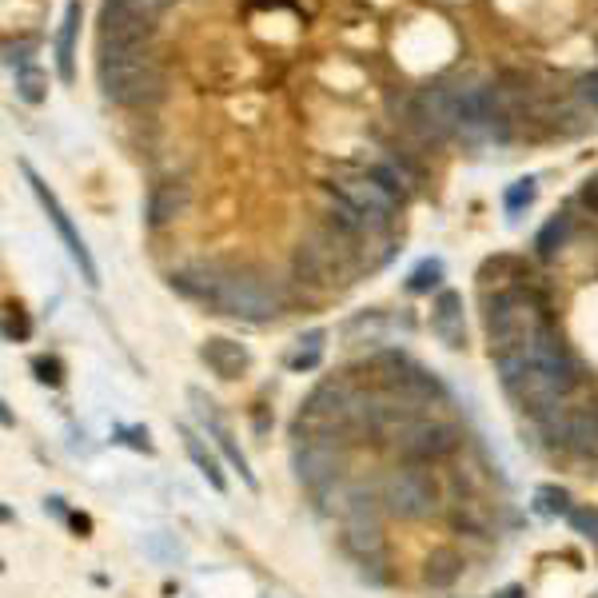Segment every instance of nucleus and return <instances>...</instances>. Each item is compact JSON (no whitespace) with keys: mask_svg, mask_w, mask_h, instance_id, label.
Instances as JSON below:
<instances>
[{"mask_svg":"<svg viewBox=\"0 0 598 598\" xmlns=\"http://www.w3.org/2000/svg\"><path fill=\"white\" fill-rule=\"evenodd\" d=\"M495 367L503 375V387L535 415H547L555 411V403L579 383V371H575V359L567 355V347L559 343L555 327L535 339L531 347L515 351V355H495Z\"/></svg>","mask_w":598,"mask_h":598,"instance_id":"1","label":"nucleus"},{"mask_svg":"<svg viewBox=\"0 0 598 598\" xmlns=\"http://www.w3.org/2000/svg\"><path fill=\"white\" fill-rule=\"evenodd\" d=\"M96 84H100L104 100L124 104V108H140L164 92V72L156 64V56L148 52V44L104 48V52H96Z\"/></svg>","mask_w":598,"mask_h":598,"instance_id":"2","label":"nucleus"},{"mask_svg":"<svg viewBox=\"0 0 598 598\" xmlns=\"http://www.w3.org/2000/svg\"><path fill=\"white\" fill-rule=\"evenodd\" d=\"M487 331H491L495 355H515L551 331L547 303L531 288H507L495 296L491 311H487Z\"/></svg>","mask_w":598,"mask_h":598,"instance_id":"3","label":"nucleus"},{"mask_svg":"<svg viewBox=\"0 0 598 598\" xmlns=\"http://www.w3.org/2000/svg\"><path fill=\"white\" fill-rule=\"evenodd\" d=\"M208 303H212L220 315H236V319H248V323H264V319L280 315L284 292H280L268 276H256V272H224Z\"/></svg>","mask_w":598,"mask_h":598,"instance_id":"4","label":"nucleus"},{"mask_svg":"<svg viewBox=\"0 0 598 598\" xmlns=\"http://www.w3.org/2000/svg\"><path fill=\"white\" fill-rule=\"evenodd\" d=\"M152 36V12L136 0H104L96 16V52L104 48H136Z\"/></svg>","mask_w":598,"mask_h":598,"instance_id":"5","label":"nucleus"},{"mask_svg":"<svg viewBox=\"0 0 598 598\" xmlns=\"http://www.w3.org/2000/svg\"><path fill=\"white\" fill-rule=\"evenodd\" d=\"M331 196L347 200V204L371 224V232L387 228L391 216H395V204H399V196H395L391 188H383L371 172H347V176H335V180H331Z\"/></svg>","mask_w":598,"mask_h":598,"instance_id":"6","label":"nucleus"},{"mask_svg":"<svg viewBox=\"0 0 598 598\" xmlns=\"http://www.w3.org/2000/svg\"><path fill=\"white\" fill-rule=\"evenodd\" d=\"M383 503L399 515V519H427L439 507V483L431 471L423 467H403L391 471L387 487H383Z\"/></svg>","mask_w":598,"mask_h":598,"instance_id":"7","label":"nucleus"},{"mask_svg":"<svg viewBox=\"0 0 598 598\" xmlns=\"http://www.w3.org/2000/svg\"><path fill=\"white\" fill-rule=\"evenodd\" d=\"M399 455L411 459V463H431V459H443L459 447V431L447 427V423H431V419H415L399 431L395 439Z\"/></svg>","mask_w":598,"mask_h":598,"instance_id":"8","label":"nucleus"},{"mask_svg":"<svg viewBox=\"0 0 598 598\" xmlns=\"http://www.w3.org/2000/svg\"><path fill=\"white\" fill-rule=\"evenodd\" d=\"M24 176H28V184H32V192H36V200H40V208L48 212V220H52V228H56V236L64 240V248H68V256L76 260V268L84 272V280L96 288L100 284V272H96V264H92V256H88V248H84V240L76 236V228H72V220H68V212L60 208V200L48 192V184L24 164Z\"/></svg>","mask_w":598,"mask_h":598,"instance_id":"9","label":"nucleus"},{"mask_svg":"<svg viewBox=\"0 0 598 598\" xmlns=\"http://www.w3.org/2000/svg\"><path fill=\"white\" fill-rule=\"evenodd\" d=\"M547 419V435L563 447H571L575 455L598 459V407L583 411H567V415H543Z\"/></svg>","mask_w":598,"mask_h":598,"instance_id":"10","label":"nucleus"},{"mask_svg":"<svg viewBox=\"0 0 598 598\" xmlns=\"http://www.w3.org/2000/svg\"><path fill=\"white\" fill-rule=\"evenodd\" d=\"M296 475L303 487H323V483H331L335 475H339V455L327 447V443H303L296 451Z\"/></svg>","mask_w":598,"mask_h":598,"instance_id":"11","label":"nucleus"},{"mask_svg":"<svg viewBox=\"0 0 598 598\" xmlns=\"http://www.w3.org/2000/svg\"><path fill=\"white\" fill-rule=\"evenodd\" d=\"M184 204H188V184H180V180H160V184L152 188V196H148V224H152V228L172 224V220L184 212Z\"/></svg>","mask_w":598,"mask_h":598,"instance_id":"12","label":"nucleus"},{"mask_svg":"<svg viewBox=\"0 0 598 598\" xmlns=\"http://www.w3.org/2000/svg\"><path fill=\"white\" fill-rule=\"evenodd\" d=\"M200 355H204V363H208L220 379H236V375H244V367H248V351H244L236 339H224V335L208 339Z\"/></svg>","mask_w":598,"mask_h":598,"instance_id":"13","label":"nucleus"},{"mask_svg":"<svg viewBox=\"0 0 598 598\" xmlns=\"http://www.w3.org/2000/svg\"><path fill=\"white\" fill-rule=\"evenodd\" d=\"M431 327L447 347H463V296L459 292H439Z\"/></svg>","mask_w":598,"mask_h":598,"instance_id":"14","label":"nucleus"},{"mask_svg":"<svg viewBox=\"0 0 598 598\" xmlns=\"http://www.w3.org/2000/svg\"><path fill=\"white\" fill-rule=\"evenodd\" d=\"M343 547L351 551V555H359V559H375L379 551H383V531H379V523L375 519H367V515H355V519H347V527H343Z\"/></svg>","mask_w":598,"mask_h":598,"instance_id":"15","label":"nucleus"},{"mask_svg":"<svg viewBox=\"0 0 598 598\" xmlns=\"http://www.w3.org/2000/svg\"><path fill=\"white\" fill-rule=\"evenodd\" d=\"M220 276H224L220 268L196 264V268H184V272H176V276H172V288H176L180 296L208 303V299H212V292H216V284H220Z\"/></svg>","mask_w":598,"mask_h":598,"instance_id":"16","label":"nucleus"},{"mask_svg":"<svg viewBox=\"0 0 598 598\" xmlns=\"http://www.w3.org/2000/svg\"><path fill=\"white\" fill-rule=\"evenodd\" d=\"M76 28H80V0L64 4V20H60V36H56V68L60 80H72V44H76Z\"/></svg>","mask_w":598,"mask_h":598,"instance_id":"17","label":"nucleus"},{"mask_svg":"<svg viewBox=\"0 0 598 598\" xmlns=\"http://www.w3.org/2000/svg\"><path fill=\"white\" fill-rule=\"evenodd\" d=\"M459 575H463V555H459V551L439 547V551L427 555V571H423V579H427L431 587H447V583H455Z\"/></svg>","mask_w":598,"mask_h":598,"instance_id":"18","label":"nucleus"},{"mask_svg":"<svg viewBox=\"0 0 598 598\" xmlns=\"http://www.w3.org/2000/svg\"><path fill=\"white\" fill-rule=\"evenodd\" d=\"M180 435H184V447H188V455L196 459V467L204 471V479L216 487V491H228V479H224V471H220V463H216V455L200 443V435L196 431H188V427H180Z\"/></svg>","mask_w":598,"mask_h":598,"instance_id":"19","label":"nucleus"},{"mask_svg":"<svg viewBox=\"0 0 598 598\" xmlns=\"http://www.w3.org/2000/svg\"><path fill=\"white\" fill-rule=\"evenodd\" d=\"M323 331H307V335H299L296 351L288 355V367L292 371H311L315 363H319V355H323Z\"/></svg>","mask_w":598,"mask_h":598,"instance_id":"20","label":"nucleus"},{"mask_svg":"<svg viewBox=\"0 0 598 598\" xmlns=\"http://www.w3.org/2000/svg\"><path fill=\"white\" fill-rule=\"evenodd\" d=\"M567 232H571V216H555L543 232H539V240H535V248H539V256L543 260H551L559 248H563V240H567Z\"/></svg>","mask_w":598,"mask_h":598,"instance_id":"21","label":"nucleus"},{"mask_svg":"<svg viewBox=\"0 0 598 598\" xmlns=\"http://www.w3.org/2000/svg\"><path fill=\"white\" fill-rule=\"evenodd\" d=\"M16 88H20V100L40 104V100H44V76H40V68H36V64L16 68Z\"/></svg>","mask_w":598,"mask_h":598,"instance_id":"22","label":"nucleus"},{"mask_svg":"<svg viewBox=\"0 0 598 598\" xmlns=\"http://www.w3.org/2000/svg\"><path fill=\"white\" fill-rule=\"evenodd\" d=\"M439 280H443V264H439V260H423V264H419V268L407 276V292L423 296V292H431Z\"/></svg>","mask_w":598,"mask_h":598,"instance_id":"23","label":"nucleus"},{"mask_svg":"<svg viewBox=\"0 0 598 598\" xmlns=\"http://www.w3.org/2000/svg\"><path fill=\"white\" fill-rule=\"evenodd\" d=\"M535 192H539V188H535V176H527V180H515V184L507 188V196H503V200H507V212H511V216H519V212H523V208L535 200Z\"/></svg>","mask_w":598,"mask_h":598,"instance_id":"24","label":"nucleus"},{"mask_svg":"<svg viewBox=\"0 0 598 598\" xmlns=\"http://www.w3.org/2000/svg\"><path fill=\"white\" fill-rule=\"evenodd\" d=\"M539 503H543V511H551V515H571V495L559 491V487H539Z\"/></svg>","mask_w":598,"mask_h":598,"instance_id":"25","label":"nucleus"},{"mask_svg":"<svg viewBox=\"0 0 598 598\" xmlns=\"http://www.w3.org/2000/svg\"><path fill=\"white\" fill-rule=\"evenodd\" d=\"M32 371H36V379L48 383V387L60 383V359H52V355H36V359H32Z\"/></svg>","mask_w":598,"mask_h":598,"instance_id":"26","label":"nucleus"},{"mask_svg":"<svg viewBox=\"0 0 598 598\" xmlns=\"http://www.w3.org/2000/svg\"><path fill=\"white\" fill-rule=\"evenodd\" d=\"M4 335H8V339H24V335H28V319L20 315V307H8V319H4Z\"/></svg>","mask_w":598,"mask_h":598,"instance_id":"27","label":"nucleus"},{"mask_svg":"<svg viewBox=\"0 0 598 598\" xmlns=\"http://www.w3.org/2000/svg\"><path fill=\"white\" fill-rule=\"evenodd\" d=\"M571 523H575V531L591 535L598 543V511H571Z\"/></svg>","mask_w":598,"mask_h":598,"instance_id":"28","label":"nucleus"},{"mask_svg":"<svg viewBox=\"0 0 598 598\" xmlns=\"http://www.w3.org/2000/svg\"><path fill=\"white\" fill-rule=\"evenodd\" d=\"M579 96H583V104H591V108L598 112V72L583 76V84H579Z\"/></svg>","mask_w":598,"mask_h":598,"instance_id":"29","label":"nucleus"},{"mask_svg":"<svg viewBox=\"0 0 598 598\" xmlns=\"http://www.w3.org/2000/svg\"><path fill=\"white\" fill-rule=\"evenodd\" d=\"M583 204L598 216V176H591V180L583 184Z\"/></svg>","mask_w":598,"mask_h":598,"instance_id":"30","label":"nucleus"},{"mask_svg":"<svg viewBox=\"0 0 598 598\" xmlns=\"http://www.w3.org/2000/svg\"><path fill=\"white\" fill-rule=\"evenodd\" d=\"M144 12H160V8H168V4H176V0H136Z\"/></svg>","mask_w":598,"mask_h":598,"instance_id":"31","label":"nucleus"},{"mask_svg":"<svg viewBox=\"0 0 598 598\" xmlns=\"http://www.w3.org/2000/svg\"><path fill=\"white\" fill-rule=\"evenodd\" d=\"M499 598H523V587H507V591H503Z\"/></svg>","mask_w":598,"mask_h":598,"instance_id":"32","label":"nucleus"}]
</instances>
